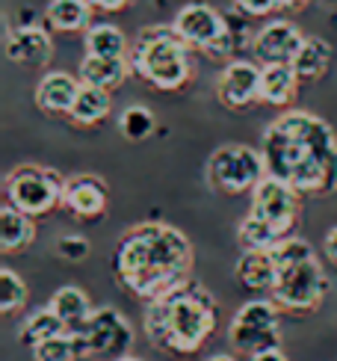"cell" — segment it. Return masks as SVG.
Returning <instances> with one entry per match:
<instances>
[{"instance_id": "38", "label": "cell", "mask_w": 337, "mask_h": 361, "mask_svg": "<svg viewBox=\"0 0 337 361\" xmlns=\"http://www.w3.org/2000/svg\"><path fill=\"white\" fill-rule=\"evenodd\" d=\"M113 361H142V358H136V355H121V358H113Z\"/></svg>"}, {"instance_id": "2", "label": "cell", "mask_w": 337, "mask_h": 361, "mask_svg": "<svg viewBox=\"0 0 337 361\" xmlns=\"http://www.w3.org/2000/svg\"><path fill=\"white\" fill-rule=\"evenodd\" d=\"M192 273V243L180 228L166 222H140L125 231L116 249V276L125 288L142 299L178 290Z\"/></svg>"}, {"instance_id": "22", "label": "cell", "mask_w": 337, "mask_h": 361, "mask_svg": "<svg viewBox=\"0 0 337 361\" xmlns=\"http://www.w3.org/2000/svg\"><path fill=\"white\" fill-rule=\"evenodd\" d=\"M329 66H331V44L319 36H305L302 48L293 59V71H296L299 83L319 80L329 71Z\"/></svg>"}, {"instance_id": "23", "label": "cell", "mask_w": 337, "mask_h": 361, "mask_svg": "<svg viewBox=\"0 0 337 361\" xmlns=\"http://www.w3.org/2000/svg\"><path fill=\"white\" fill-rule=\"evenodd\" d=\"M110 107H113V101H110V92L106 89H98V86H80V95L78 101H74V107H71V118L78 125L89 128V125H101L106 116H110Z\"/></svg>"}, {"instance_id": "35", "label": "cell", "mask_w": 337, "mask_h": 361, "mask_svg": "<svg viewBox=\"0 0 337 361\" xmlns=\"http://www.w3.org/2000/svg\"><path fill=\"white\" fill-rule=\"evenodd\" d=\"M326 255L337 264V228H331V231L326 234Z\"/></svg>"}, {"instance_id": "33", "label": "cell", "mask_w": 337, "mask_h": 361, "mask_svg": "<svg viewBox=\"0 0 337 361\" xmlns=\"http://www.w3.org/2000/svg\"><path fill=\"white\" fill-rule=\"evenodd\" d=\"M86 4L92 9H101V12H118V9H125L130 0H86Z\"/></svg>"}, {"instance_id": "5", "label": "cell", "mask_w": 337, "mask_h": 361, "mask_svg": "<svg viewBox=\"0 0 337 361\" xmlns=\"http://www.w3.org/2000/svg\"><path fill=\"white\" fill-rule=\"evenodd\" d=\"M4 192L6 202L24 210L27 216H44L51 214L56 204H63V192H66V178L56 169L48 166H36V163H24L15 166L4 178Z\"/></svg>"}, {"instance_id": "4", "label": "cell", "mask_w": 337, "mask_h": 361, "mask_svg": "<svg viewBox=\"0 0 337 361\" xmlns=\"http://www.w3.org/2000/svg\"><path fill=\"white\" fill-rule=\"evenodd\" d=\"M130 68L145 83L163 92H178L192 78L190 44L178 36L175 27H145L128 54Z\"/></svg>"}, {"instance_id": "29", "label": "cell", "mask_w": 337, "mask_h": 361, "mask_svg": "<svg viewBox=\"0 0 337 361\" xmlns=\"http://www.w3.org/2000/svg\"><path fill=\"white\" fill-rule=\"evenodd\" d=\"M80 353V343L71 332L63 335H54L48 341H42L39 347H33V361H78Z\"/></svg>"}, {"instance_id": "7", "label": "cell", "mask_w": 337, "mask_h": 361, "mask_svg": "<svg viewBox=\"0 0 337 361\" xmlns=\"http://www.w3.org/2000/svg\"><path fill=\"white\" fill-rule=\"evenodd\" d=\"M264 178H266L264 154L255 152L252 145H240V142L219 145L207 160V180L228 195L249 192Z\"/></svg>"}, {"instance_id": "39", "label": "cell", "mask_w": 337, "mask_h": 361, "mask_svg": "<svg viewBox=\"0 0 337 361\" xmlns=\"http://www.w3.org/2000/svg\"><path fill=\"white\" fill-rule=\"evenodd\" d=\"M326 4H337V0H326Z\"/></svg>"}, {"instance_id": "36", "label": "cell", "mask_w": 337, "mask_h": 361, "mask_svg": "<svg viewBox=\"0 0 337 361\" xmlns=\"http://www.w3.org/2000/svg\"><path fill=\"white\" fill-rule=\"evenodd\" d=\"M308 0H281V9H302Z\"/></svg>"}, {"instance_id": "18", "label": "cell", "mask_w": 337, "mask_h": 361, "mask_svg": "<svg viewBox=\"0 0 337 361\" xmlns=\"http://www.w3.org/2000/svg\"><path fill=\"white\" fill-rule=\"evenodd\" d=\"M51 311L56 314L59 320H63L66 332L71 335H80L83 329L89 326L92 314H95V308H92L89 296L80 290V288H59L54 296H51Z\"/></svg>"}, {"instance_id": "32", "label": "cell", "mask_w": 337, "mask_h": 361, "mask_svg": "<svg viewBox=\"0 0 337 361\" xmlns=\"http://www.w3.org/2000/svg\"><path fill=\"white\" fill-rule=\"evenodd\" d=\"M234 6L249 18H260V15H272L275 9H281V0H234Z\"/></svg>"}, {"instance_id": "30", "label": "cell", "mask_w": 337, "mask_h": 361, "mask_svg": "<svg viewBox=\"0 0 337 361\" xmlns=\"http://www.w3.org/2000/svg\"><path fill=\"white\" fill-rule=\"evenodd\" d=\"M24 302H27V284H24V279L15 273V269L4 267V269H0V311L15 314L18 308H24Z\"/></svg>"}, {"instance_id": "12", "label": "cell", "mask_w": 337, "mask_h": 361, "mask_svg": "<svg viewBox=\"0 0 337 361\" xmlns=\"http://www.w3.org/2000/svg\"><path fill=\"white\" fill-rule=\"evenodd\" d=\"M302 30L290 21H269L255 33L252 54L260 66H293L302 48Z\"/></svg>"}, {"instance_id": "28", "label": "cell", "mask_w": 337, "mask_h": 361, "mask_svg": "<svg viewBox=\"0 0 337 361\" xmlns=\"http://www.w3.org/2000/svg\"><path fill=\"white\" fill-rule=\"evenodd\" d=\"M118 128H121V133H125V140L142 142V140H148L151 133H154L157 118L148 107H142V104H133V107H128L125 113H121Z\"/></svg>"}, {"instance_id": "8", "label": "cell", "mask_w": 337, "mask_h": 361, "mask_svg": "<svg viewBox=\"0 0 337 361\" xmlns=\"http://www.w3.org/2000/svg\"><path fill=\"white\" fill-rule=\"evenodd\" d=\"M278 311L281 308L272 299H252V302H246L234 314L231 329H228L231 347L249 358L266 350H278L281 347Z\"/></svg>"}, {"instance_id": "19", "label": "cell", "mask_w": 337, "mask_h": 361, "mask_svg": "<svg viewBox=\"0 0 337 361\" xmlns=\"http://www.w3.org/2000/svg\"><path fill=\"white\" fill-rule=\"evenodd\" d=\"M237 279L255 293H272L278 279V261L272 252H243L237 261Z\"/></svg>"}, {"instance_id": "10", "label": "cell", "mask_w": 337, "mask_h": 361, "mask_svg": "<svg viewBox=\"0 0 337 361\" xmlns=\"http://www.w3.org/2000/svg\"><path fill=\"white\" fill-rule=\"evenodd\" d=\"M249 214L264 219L266 225H272L281 237H287L290 228L296 225V216H299V192L290 184H284V180L266 175L252 190V210Z\"/></svg>"}, {"instance_id": "9", "label": "cell", "mask_w": 337, "mask_h": 361, "mask_svg": "<svg viewBox=\"0 0 337 361\" xmlns=\"http://www.w3.org/2000/svg\"><path fill=\"white\" fill-rule=\"evenodd\" d=\"M74 338H78L83 355L121 358V355H128L133 343V329L125 320V314H118L116 308H95L89 326Z\"/></svg>"}, {"instance_id": "27", "label": "cell", "mask_w": 337, "mask_h": 361, "mask_svg": "<svg viewBox=\"0 0 337 361\" xmlns=\"http://www.w3.org/2000/svg\"><path fill=\"white\" fill-rule=\"evenodd\" d=\"M237 240H240V246L243 252H272L275 246L281 243V234L272 228V225H266L264 219H257V216H246L240 222V228H237Z\"/></svg>"}, {"instance_id": "25", "label": "cell", "mask_w": 337, "mask_h": 361, "mask_svg": "<svg viewBox=\"0 0 337 361\" xmlns=\"http://www.w3.org/2000/svg\"><path fill=\"white\" fill-rule=\"evenodd\" d=\"M63 332H66L63 320H59L56 314L51 311V305H48V308L33 311V314H30V317L21 323V329H18V341L27 343V347L33 350V347H39L42 341H48V338H54V335H63Z\"/></svg>"}, {"instance_id": "21", "label": "cell", "mask_w": 337, "mask_h": 361, "mask_svg": "<svg viewBox=\"0 0 337 361\" xmlns=\"http://www.w3.org/2000/svg\"><path fill=\"white\" fill-rule=\"evenodd\" d=\"M36 237V222L33 216H27L24 210H18L15 204H4L0 207V252L4 255H15L18 249L30 246Z\"/></svg>"}, {"instance_id": "31", "label": "cell", "mask_w": 337, "mask_h": 361, "mask_svg": "<svg viewBox=\"0 0 337 361\" xmlns=\"http://www.w3.org/2000/svg\"><path fill=\"white\" fill-rule=\"evenodd\" d=\"M56 252H59V258H66V261H83L89 255V240L80 234H63L56 240Z\"/></svg>"}, {"instance_id": "3", "label": "cell", "mask_w": 337, "mask_h": 361, "mask_svg": "<svg viewBox=\"0 0 337 361\" xmlns=\"http://www.w3.org/2000/svg\"><path fill=\"white\" fill-rule=\"evenodd\" d=\"M219 305L204 284L187 281L154 302H145V335L157 350L192 355L216 332Z\"/></svg>"}, {"instance_id": "34", "label": "cell", "mask_w": 337, "mask_h": 361, "mask_svg": "<svg viewBox=\"0 0 337 361\" xmlns=\"http://www.w3.org/2000/svg\"><path fill=\"white\" fill-rule=\"evenodd\" d=\"M249 361H287V355H284L281 350H266V353H257V355H252Z\"/></svg>"}, {"instance_id": "26", "label": "cell", "mask_w": 337, "mask_h": 361, "mask_svg": "<svg viewBox=\"0 0 337 361\" xmlns=\"http://www.w3.org/2000/svg\"><path fill=\"white\" fill-rule=\"evenodd\" d=\"M86 54L89 56H128V39L113 24H95L86 30Z\"/></svg>"}, {"instance_id": "16", "label": "cell", "mask_w": 337, "mask_h": 361, "mask_svg": "<svg viewBox=\"0 0 337 361\" xmlns=\"http://www.w3.org/2000/svg\"><path fill=\"white\" fill-rule=\"evenodd\" d=\"M80 86V78H71L68 71H48L36 86V107L51 116H71Z\"/></svg>"}, {"instance_id": "24", "label": "cell", "mask_w": 337, "mask_h": 361, "mask_svg": "<svg viewBox=\"0 0 337 361\" xmlns=\"http://www.w3.org/2000/svg\"><path fill=\"white\" fill-rule=\"evenodd\" d=\"M92 6L86 0H51L48 4V24L59 33H78L89 30Z\"/></svg>"}, {"instance_id": "15", "label": "cell", "mask_w": 337, "mask_h": 361, "mask_svg": "<svg viewBox=\"0 0 337 361\" xmlns=\"http://www.w3.org/2000/svg\"><path fill=\"white\" fill-rule=\"evenodd\" d=\"M4 51L12 63L18 66H30V68H42L51 63V54H54V42L48 36V30L42 27H18V30H9L6 27V39H4Z\"/></svg>"}, {"instance_id": "20", "label": "cell", "mask_w": 337, "mask_h": 361, "mask_svg": "<svg viewBox=\"0 0 337 361\" xmlns=\"http://www.w3.org/2000/svg\"><path fill=\"white\" fill-rule=\"evenodd\" d=\"M260 101L269 107H290L296 98L299 78L293 66H260Z\"/></svg>"}, {"instance_id": "11", "label": "cell", "mask_w": 337, "mask_h": 361, "mask_svg": "<svg viewBox=\"0 0 337 361\" xmlns=\"http://www.w3.org/2000/svg\"><path fill=\"white\" fill-rule=\"evenodd\" d=\"M172 27L178 30V36L190 44V48H198V51H210L225 33H228V24L225 15L219 9H213L207 4H187L178 15Z\"/></svg>"}, {"instance_id": "6", "label": "cell", "mask_w": 337, "mask_h": 361, "mask_svg": "<svg viewBox=\"0 0 337 361\" xmlns=\"http://www.w3.org/2000/svg\"><path fill=\"white\" fill-rule=\"evenodd\" d=\"M329 288L331 284H329L323 264L317 258H308V261H296V264H281L278 279H275V288L269 296L281 311L311 314L323 305Z\"/></svg>"}, {"instance_id": "13", "label": "cell", "mask_w": 337, "mask_h": 361, "mask_svg": "<svg viewBox=\"0 0 337 361\" xmlns=\"http://www.w3.org/2000/svg\"><path fill=\"white\" fill-rule=\"evenodd\" d=\"M260 68L249 59H231L219 80H216V98L228 110H246L255 101H260Z\"/></svg>"}, {"instance_id": "37", "label": "cell", "mask_w": 337, "mask_h": 361, "mask_svg": "<svg viewBox=\"0 0 337 361\" xmlns=\"http://www.w3.org/2000/svg\"><path fill=\"white\" fill-rule=\"evenodd\" d=\"M207 361H237L234 355H213V358H207Z\"/></svg>"}, {"instance_id": "17", "label": "cell", "mask_w": 337, "mask_h": 361, "mask_svg": "<svg viewBox=\"0 0 337 361\" xmlns=\"http://www.w3.org/2000/svg\"><path fill=\"white\" fill-rule=\"evenodd\" d=\"M130 59L128 56H83L80 63V71L78 78L80 83L86 86H98V89H106V92H113V89H118L121 83L128 80L130 74Z\"/></svg>"}, {"instance_id": "1", "label": "cell", "mask_w": 337, "mask_h": 361, "mask_svg": "<svg viewBox=\"0 0 337 361\" xmlns=\"http://www.w3.org/2000/svg\"><path fill=\"white\" fill-rule=\"evenodd\" d=\"M260 154L266 175L290 184L299 195L337 190V137L326 118L290 110L264 130Z\"/></svg>"}, {"instance_id": "14", "label": "cell", "mask_w": 337, "mask_h": 361, "mask_svg": "<svg viewBox=\"0 0 337 361\" xmlns=\"http://www.w3.org/2000/svg\"><path fill=\"white\" fill-rule=\"evenodd\" d=\"M106 202H110V190H106L104 178L98 175H71L66 178V192H63V204L68 214L78 219H98Z\"/></svg>"}]
</instances>
